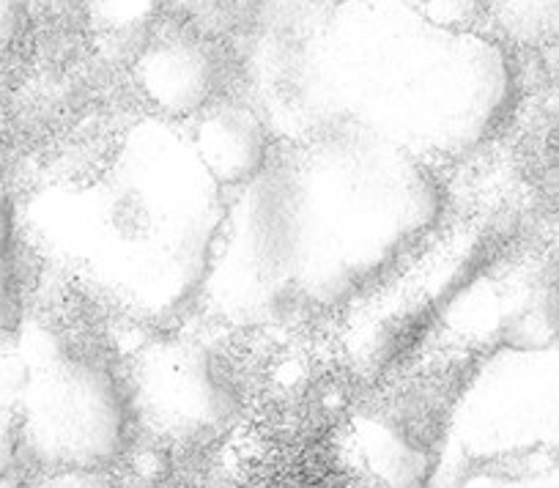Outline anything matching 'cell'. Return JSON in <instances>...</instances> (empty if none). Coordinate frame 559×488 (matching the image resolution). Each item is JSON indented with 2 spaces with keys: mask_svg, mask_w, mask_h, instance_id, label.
Segmentation results:
<instances>
[{
  "mask_svg": "<svg viewBox=\"0 0 559 488\" xmlns=\"http://www.w3.org/2000/svg\"><path fill=\"white\" fill-rule=\"evenodd\" d=\"M58 203L67 255L127 313L168 321L206 291L230 206L168 121L132 127L105 176Z\"/></svg>",
  "mask_w": 559,
  "mask_h": 488,
  "instance_id": "cell-1",
  "label": "cell"
},
{
  "mask_svg": "<svg viewBox=\"0 0 559 488\" xmlns=\"http://www.w3.org/2000/svg\"><path fill=\"white\" fill-rule=\"evenodd\" d=\"M294 286L302 308L335 310L373 291L444 217L428 159L384 138H337L288 165Z\"/></svg>",
  "mask_w": 559,
  "mask_h": 488,
  "instance_id": "cell-2",
  "label": "cell"
},
{
  "mask_svg": "<svg viewBox=\"0 0 559 488\" xmlns=\"http://www.w3.org/2000/svg\"><path fill=\"white\" fill-rule=\"evenodd\" d=\"M20 409L23 437L58 469H102L127 442L129 401L116 373L72 343L31 368Z\"/></svg>",
  "mask_w": 559,
  "mask_h": 488,
  "instance_id": "cell-3",
  "label": "cell"
},
{
  "mask_svg": "<svg viewBox=\"0 0 559 488\" xmlns=\"http://www.w3.org/2000/svg\"><path fill=\"white\" fill-rule=\"evenodd\" d=\"M477 245L466 241V230L437 236L423 245V253H414L397 266V275L384 277L373 288V297L359 299L362 310L357 316V346L354 357L373 362L392 359L397 352L412 346V337L433 313H444L466 291L469 270L475 259L469 250Z\"/></svg>",
  "mask_w": 559,
  "mask_h": 488,
  "instance_id": "cell-4",
  "label": "cell"
},
{
  "mask_svg": "<svg viewBox=\"0 0 559 488\" xmlns=\"http://www.w3.org/2000/svg\"><path fill=\"white\" fill-rule=\"evenodd\" d=\"M138 398L174 433L219 426L236 412V382L228 365L206 343L165 341L138 365Z\"/></svg>",
  "mask_w": 559,
  "mask_h": 488,
  "instance_id": "cell-5",
  "label": "cell"
},
{
  "mask_svg": "<svg viewBox=\"0 0 559 488\" xmlns=\"http://www.w3.org/2000/svg\"><path fill=\"white\" fill-rule=\"evenodd\" d=\"M223 67L212 41L195 25H165L148 34L134 58V80L157 110L195 116L214 99Z\"/></svg>",
  "mask_w": 559,
  "mask_h": 488,
  "instance_id": "cell-6",
  "label": "cell"
},
{
  "mask_svg": "<svg viewBox=\"0 0 559 488\" xmlns=\"http://www.w3.org/2000/svg\"><path fill=\"white\" fill-rule=\"evenodd\" d=\"M192 146L219 187H247L269 168L266 130L239 102H214L201 110Z\"/></svg>",
  "mask_w": 559,
  "mask_h": 488,
  "instance_id": "cell-7",
  "label": "cell"
},
{
  "mask_svg": "<svg viewBox=\"0 0 559 488\" xmlns=\"http://www.w3.org/2000/svg\"><path fill=\"white\" fill-rule=\"evenodd\" d=\"M85 17L105 41H134L152 28L159 0H83Z\"/></svg>",
  "mask_w": 559,
  "mask_h": 488,
  "instance_id": "cell-8",
  "label": "cell"
},
{
  "mask_svg": "<svg viewBox=\"0 0 559 488\" xmlns=\"http://www.w3.org/2000/svg\"><path fill=\"white\" fill-rule=\"evenodd\" d=\"M31 384V368L14 352H0V409H20Z\"/></svg>",
  "mask_w": 559,
  "mask_h": 488,
  "instance_id": "cell-9",
  "label": "cell"
},
{
  "mask_svg": "<svg viewBox=\"0 0 559 488\" xmlns=\"http://www.w3.org/2000/svg\"><path fill=\"white\" fill-rule=\"evenodd\" d=\"M241 3L245 0H181V7L190 14V23L203 25L201 31H214V25L239 17Z\"/></svg>",
  "mask_w": 559,
  "mask_h": 488,
  "instance_id": "cell-10",
  "label": "cell"
},
{
  "mask_svg": "<svg viewBox=\"0 0 559 488\" xmlns=\"http://www.w3.org/2000/svg\"><path fill=\"white\" fill-rule=\"evenodd\" d=\"M23 439V417L20 409H0V475L12 466Z\"/></svg>",
  "mask_w": 559,
  "mask_h": 488,
  "instance_id": "cell-11",
  "label": "cell"
},
{
  "mask_svg": "<svg viewBox=\"0 0 559 488\" xmlns=\"http://www.w3.org/2000/svg\"><path fill=\"white\" fill-rule=\"evenodd\" d=\"M41 488H110V483L99 469H61Z\"/></svg>",
  "mask_w": 559,
  "mask_h": 488,
  "instance_id": "cell-12",
  "label": "cell"
},
{
  "mask_svg": "<svg viewBox=\"0 0 559 488\" xmlns=\"http://www.w3.org/2000/svg\"><path fill=\"white\" fill-rule=\"evenodd\" d=\"M23 9L25 0H0V41H7L17 31Z\"/></svg>",
  "mask_w": 559,
  "mask_h": 488,
  "instance_id": "cell-13",
  "label": "cell"
}]
</instances>
